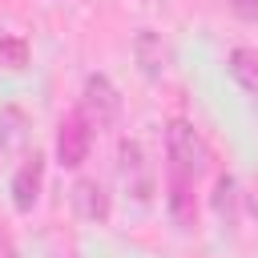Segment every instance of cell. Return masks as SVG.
I'll use <instances>...</instances> for the list:
<instances>
[{"mask_svg": "<svg viewBox=\"0 0 258 258\" xmlns=\"http://www.w3.org/2000/svg\"><path fill=\"white\" fill-rule=\"evenodd\" d=\"M0 64L12 69V73H20L28 64V44L20 36H0Z\"/></svg>", "mask_w": 258, "mask_h": 258, "instance_id": "11", "label": "cell"}, {"mask_svg": "<svg viewBox=\"0 0 258 258\" xmlns=\"http://www.w3.org/2000/svg\"><path fill=\"white\" fill-rule=\"evenodd\" d=\"M89 141H93V125L81 117V113H69L60 125H56V161L64 169H77L85 157H89Z\"/></svg>", "mask_w": 258, "mask_h": 258, "instance_id": "4", "label": "cell"}, {"mask_svg": "<svg viewBox=\"0 0 258 258\" xmlns=\"http://www.w3.org/2000/svg\"><path fill=\"white\" fill-rule=\"evenodd\" d=\"M169 218L181 226V230H194L198 222V202H194V177L189 173H177L169 169Z\"/></svg>", "mask_w": 258, "mask_h": 258, "instance_id": "6", "label": "cell"}, {"mask_svg": "<svg viewBox=\"0 0 258 258\" xmlns=\"http://www.w3.org/2000/svg\"><path fill=\"white\" fill-rule=\"evenodd\" d=\"M226 64H230V77L246 93H258V48H234Z\"/></svg>", "mask_w": 258, "mask_h": 258, "instance_id": "9", "label": "cell"}, {"mask_svg": "<svg viewBox=\"0 0 258 258\" xmlns=\"http://www.w3.org/2000/svg\"><path fill=\"white\" fill-rule=\"evenodd\" d=\"M230 8H234V16H242V20H258V0H230Z\"/></svg>", "mask_w": 258, "mask_h": 258, "instance_id": "13", "label": "cell"}, {"mask_svg": "<svg viewBox=\"0 0 258 258\" xmlns=\"http://www.w3.org/2000/svg\"><path fill=\"white\" fill-rule=\"evenodd\" d=\"M73 210L85 218V222H105L109 218V194H105V185L97 181V177H77L73 181Z\"/></svg>", "mask_w": 258, "mask_h": 258, "instance_id": "5", "label": "cell"}, {"mask_svg": "<svg viewBox=\"0 0 258 258\" xmlns=\"http://www.w3.org/2000/svg\"><path fill=\"white\" fill-rule=\"evenodd\" d=\"M117 177H121V185H125V194H129L133 202L145 206V202L153 198V165H149L141 141L125 137V141L117 145Z\"/></svg>", "mask_w": 258, "mask_h": 258, "instance_id": "2", "label": "cell"}, {"mask_svg": "<svg viewBox=\"0 0 258 258\" xmlns=\"http://www.w3.org/2000/svg\"><path fill=\"white\" fill-rule=\"evenodd\" d=\"M0 258H16V242L8 238V230L0 226Z\"/></svg>", "mask_w": 258, "mask_h": 258, "instance_id": "14", "label": "cell"}, {"mask_svg": "<svg viewBox=\"0 0 258 258\" xmlns=\"http://www.w3.org/2000/svg\"><path fill=\"white\" fill-rule=\"evenodd\" d=\"M133 56H137V69L153 81V77H161L165 73V60H169V52H165V44H161V36L153 32V28H141L137 36H133Z\"/></svg>", "mask_w": 258, "mask_h": 258, "instance_id": "8", "label": "cell"}, {"mask_svg": "<svg viewBox=\"0 0 258 258\" xmlns=\"http://www.w3.org/2000/svg\"><path fill=\"white\" fill-rule=\"evenodd\" d=\"M250 210H254V218H258V181H254V194H250Z\"/></svg>", "mask_w": 258, "mask_h": 258, "instance_id": "15", "label": "cell"}, {"mask_svg": "<svg viewBox=\"0 0 258 258\" xmlns=\"http://www.w3.org/2000/svg\"><path fill=\"white\" fill-rule=\"evenodd\" d=\"M20 121H24V117H20V109H8V113L0 117V129H4V145H8V149H16V145L24 141V129H20Z\"/></svg>", "mask_w": 258, "mask_h": 258, "instance_id": "12", "label": "cell"}, {"mask_svg": "<svg viewBox=\"0 0 258 258\" xmlns=\"http://www.w3.org/2000/svg\"><path fill=\"white\" fill-rule=\"evenodd\" d=\"M165 157H169V169L198 177V173L206 169V161H210V149H206V141L198 137V129H194L189 121L173 117V121L165 125Z\"/></svg>", "mask_w": 258, "mask_h": 258, "instance_id": "1", "label": "cell"}, {"mask_svg": "<svg viewBox=\"0 0 258 258\" xmlns=\"http://www.w3.org/2000/svg\"><path fill=\"white\" fill-rule=\"evenodd\" d=\"M214 214L226 222V226H238V181L230 173H222L214 181Z\"/></svg>", "mask_w": 258, "mask_h": 258, "instance_id": "10", "label": "cell"}, {"mask_svg": "<svg viewBox=\"0 0 258 258\" xmlns=\"http://www.w3.org/2000/svg\"><path fill=\"white\" fill-rule=\"evenodd\" d=\"M93 129H109L117 117H121V97H117V89H113V81L109 77H101V73H93V77H85V89H81V109H77Z\"/></svg>", "mask_w": 258, "mask_h": 258, "instance_id": "3", "label": "cell"}, {"mask_svg": "<svg viewBox=\"0 0 258 258\" xmlns=\"http://www.w3.org/2000/svg\"><path fill=\"white\" fill-rule=\"evenodd\" d=\"M40 173H44L40 153L24 157V165L16 169V177H12V206H16L20 214H28V210L36 206V198H40Z\"/></svg>", "mask_w": 258, "mask_h": 258, "instance_id": "7", "label": "cell"}]
</instances>
